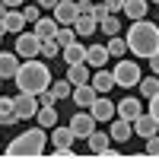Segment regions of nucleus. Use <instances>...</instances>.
<instances>
[{"label": "nucleus", "instance_id": "obj_1", "mask_svg": "<svg viewBox=\"0 0 159 159\" xmlns=\"http://www.w3.org/2000/svg\"><path fill=\"white\" fill-rule=\"evenodd\" d=\"M124 45L130 54H137V57H153L159 54V25L153 19H130V29L124 35Z\"/></svg>", "mask_w": 159, "mask_h": 159}, {"label": "nucleus", "instance_id": "obj_2", "mask_svg": "<svg viewBox=\"0 0 159 159\" xmlns=\"http://www.w3.org/2000/svg\"><path fill=\"white\" fill-rule=\"evenodd\" d=\"M13 80H16L19 92H32V96H38V92H45L51 86V70H48L45 61L29 57V61L19 64V70L13 73Z\"/></svg>", "mask_w": 159, "mask_h": 159}, {"label": "nucleus", "instance_id": "obj_3", "mask_svg": "<svg viewBox=\"0 0 159 159\" xmlns=\"http://www.w3.org/2000/svg\"><path fill=\"white\" fill-rule=\"evenodd\" d=\"M45 150H48L45 127H29V130H22L19 137H13V140H10V147H7L3 153H7L10 159H19V156L35 159V156H45Z\"/></svg>", "mask_w": 159, "mask_h": 159}, {"label": "nucleus", "instance_id": "obj_4", "mask_svg": "<svg viewBox=\"0 0 159 159\" xmlns=\"http://www.w3.org/2000/svg\"><path fill=\"white\" fill-rule=\"evenodd\" d=\"M111 76H115V86L130 89V86H137V80H140L143 73H140V67H137V61H124V57H121V61L115 64Z\"/></svg>", "mask_w": 159, "mask_h": 159}, {"label": "nucleus", "instance_id": "obj_5", "mask_svg": "<svg viewBox=\"0 0 159 159\" xmlns=\"http://www.w3.org/2000/svg\"><path fill=\"white\" fill-rule=\"evenodd\" d=\"M35 111H38V99L32 96V92H19V96L13 99V115H16L19 121L35 118Z\"/></svg>", "mask_w": 159, "mask_h": 159}, {"label": "nucleus", "instance_id": "obj_6", "mask_svg": "<svg viewBox=\"0 0 159 159\" xmlns=\"http://www.w3.org/2000/svg\"><path fill=\"white\" fill-rule=\"evenodd\" d=\"M13 51H16V57H22V61L38 57V38H35V32H19V35H16V45H13Z\"/></svg>", "mask_w": 159, "mask_h": 159}, {"label": "nucleus", "instance_id": "obj_7", "mask_svg": "<svg viewBox=\"0 0 159 159\" xmlns=\"http://www.w3.org/2000/svg\"><path fill=\"white\" fill-rule=\"evenodd\" d=\"M70 130H73V137H76V140H86L92 130H96V118H92L89 111L73 115V118H70Z\"/></svg>", "mask_w": 159, "mask_h": 159}, {"label": "nucleus", "instance_id": "obj_8", "mask_svg": "<svg viewBox=\"0 0 159 159\" xmlns=\"http://www.w3.org/2000/svg\"><path fill=\"white\" fill-rule=\"evenodd\" d=\"M156 130H159V118H153V115H143V111H140L134 121H130V134H140L143 140L153 137Z\"/></svg>", "mask_w": 159, "mask_h": 159}, {"label": "nucleus", "instance_id": "obj_9", "mask_svg": "<svg viewBox=\"0 0 159 159\" xmlns=\"http://www.w3.org/2000/svg\"><path fill=\"white\" fill-rule=\"evenodd\" d=\"M51 13H54V22H57V25H73V19L80 16V10H76L73 0H57Z\"/></svg>", "mask_w": 159, "mask_h": 159}, {"label": "nucleus", "instance_id": "obj_10", "mask_svg": "<svg viewBox=\"0 0 159 159\" xmlns=\"http://www.w3.org/2000/svg\"><path fill=\"white\" fill-rule=\"evenodd\" d=\"M89 115L92 118H96V124L102 121H111V118H115V102L111 99H102V96H96V99H92V105H89Z\"/></svg>", "mask_w": 159, "mask_h": 159}, {"label": "nucleus", "instance_id": "obj_11", "mask_svg": "<svg viewBox=\"0 0 159 159\" xmlns=\"http://www.w3.org/2000/svg\"><path fill=\"white\" fill-rule=\"evenodd\" d=\"M89 86L96 89L99 96L111 92V89H115V76H111V70H105V67H96V70H92V76H89Z\"/></svg>", "mask_w": 159, "mask_h": 159}, {"label": "nucleus", "instance_id": "obj_12", "mask_svg": "<svg viewBox=\"0 0 159 159\" xmlns=\"http://www.w3.org/2000/svg\"><path fill=\"white\" fill-rule=\"evenodd\" d=\"M32 32H35V38H38V42H45V38H54V32H57L54 16H38V19L32 22Z\"/></svg>", "mask_w": 159, "mask_h": 159}, {"label": "nucleus", "instance_id": "obj_13", "mask_svg": "<svg viewBox=\"0 0 159 159\" xmlns=\"http://www.w3.org/2000/svg\"><path fill=\"white\" fill-rule=\"evenodd\" d=\"M70 96H73V105H80V108H89L92 99H96L99 92L92 89L89 83H80V86H70Z\"/></svg>", "mask_w": 159, "mask_h": 159}, {"label": "nucleus", "instance_id": "obj_14", "mask_svg": "<svg viewBox=\"0 0 159 159\" xmlns=\"http://www.w3.org/2000/svg\"><path fill=\"white\" fill-rule=\"evenodd\" d=\"M83 64H89L92 70H96V67H105V64H108V51H105V45H89L86 54H83Z\"/></svg>", "mask_w": 159, "mask_h": 159}, {"label": "nucleus", "instance_id": "obj_15", "mask_svg": "<svg viewBox=\"0 0 159 159\" xmlns=\"http://www.w3.org/2000/svg\"><path fill=\"white\" fill-rule=\"evenodd\" d=\"M140 111H143L140 99H121V102L115 105V115H118V118H124V121H134Z\"/></svg>", "mask_w": 159, "mask_h": 159}, {"label": "nucleus", "instance_id": "obj_16", "mask_svg": "<svg viewBox=\"0 0 159 159\" xmlns=\"http://www.w3.org/2000/svg\"><path fill=\"white\" fill-rule=\"evenodd\" d=\"M89 76H92V67H89V64H83V61H80V64H70V67H67V83H70V86L89 83Z\"/></svg>", "mask_w": 159, "mask_h": 159}, {"label": "nucleus", "instance_id": "obj_17", "mask_svg": "<svg viewBox=\"0 0 159 159\" xmlns=\"http://www.w3.org/2000/svg\"><path fill=\"white\" fill-rule=\"evenodd\" d=\"M19 70L16 51H0V80H13V73Z\"/></svg>", "mask_w": 159, "mask_h": 159}, {"label": "nucleus", "instance_id": "obj_18", "mask_svg": "<svg viewBox=\"0 0 159 159\" xmlns=\"http://www.w3.org/2000/svg\"><path fill=\"white\" fill-rule=\"evenodd\" d=\"M96 29H99V19L92 16V13H80V16L73 19V32H76V35H83V38L92 35Z\"/></svg>", "mask_w": 159, "mask_h": 159}, {"label": "nucleus", "instance_id": "obj_19", "mask_svg": "<svg viewBox=\"0 0 159 159\" xmlns=\"http://www.w3.org/2000/svg\"><path fill=\"white\" fill-rule=\"evenodd\" d=\"M121 13H124L127 19H143L150 13V0H124Z\"/></svg>", "mask_w": 159, "mask_h": 159}, {"label": "nucleus", "instance_id": "obj_20", "mask_svg": "<svg viewBox=\"0 0 159 159\" xmlns=\"http://www.w3.org/2000/svg\"><path fill=\"white\" fill-rule=\"evenodd\" d=\"M83 54H86V45H80L76 38H73L70 45H64V48H61V57L67 61V67H70V64H80V61H83Z\"/></svg>", "mask_w": 159, "mask_h": 159}, {"label": "nucleus", "instance_id": "obj_21", "mask_svg": "<svg viewBox=\"0 0 159 159\" xmlns=\"http://www.w3.org/2000/svg\"><path fill=\"white\" fill-rule=\"evenodd\" d=\"M108 140L127 143V140H130V121H124V118H118V121H111V127H108Z\"/></svg>", "mask_w": 159, "mask_h": 159}, {"label": "nucleus", "instance_id": "obj_22", "mask_svg": "<svg viewBox=\"0 0 159 159\" xmlns=\"http://www.w3.org/2000/svg\"><path fill=\"white\" fill-rule=\"evenodd\" d=\"M35 121H38V127H54L57 124V108L54 105H38V111H35Z\"/></svg>", "mask_w": 159, "mask_h": 159}, {"label": "nucleus", "instance_id": "obj_23", "mask_svg": "<svg viewBox=\"0 0 159 159\" xmlns=\"http://www.w3.org/2000/svg\"><path fill=\"white\" fill-rule=\"evenodd\" d=\"M22 25H25L22 10H7V16H3V29L13 32V35H19V32H22Z\"/></svg>", "mask_w": 159, "mask_h": 159}, {"label": "nucleus", "instance_id": "obj_24", "mask_svg": "<svg viewBox=\"0 0 159 159\" xmlns=\"http://www.w3.org/2000/svg\"><path fill=\"white\" fill-rule=\"evenodd\" d=\"M73 130L70 127H51V143L54 147H73Z\"/></svg>", "mask_w": 159, "mask_h": 159}, {"label": "nucleus", "instance_id": "obj_25", "mask_svg": "<svg viewBox=\"0 0 159 159\" xmlns=\"http://www.w3.org/2000/svg\"><path fill=\"white\" fill-rule=\"evenodd\" d=\"M99 29H102L105 35H121V16H118V13L102 16V19H99Z\"/></svg>", "mask_w": 159, "mask_h": 159}, {"label": "nucleus", "instance_id": "obj_26", "mask_svg": "<svg viewBox=\"0 0 159 159\" xmlns=\"http://www.w3.org/2000/svg\"><path fill=\"white\" fill-rule=\"evenodd\" d=\"M86 143H89V150H92V156H99L105 147H108V134H102V130H92V134L86 137Z\"/></svg>", "mask_w": 159, "mask_h": 159}, {"label": "nucleus", "instance_id": "obj_27", "mask_svg": "<svg viewBox=\"0 0 159 159\" xmlns=\"http://www.w3.org/2000/svg\"><path fill=\"white\" fill-rule=\"evenodd\" d=\"M105 51H108V57H124L127 45H124L121 35H108V45H105Z\"/></svg>", "mask_w": 159, "mask_h": 159}, {"label": "nucleus", "instance_id": "obj_28", "mask_svg": "<svg viewBox=\"0 0 159 159\" xmlns=\"http://www.w3.org/2000/svg\"><path fill=\"white\" fill-rule=\"evenodd\" d=\"M137 86H140V92H143V99L159 96V80H156V76H140V80H137Z\"/></svg>", "mask_w": 159, "mask_h": 159}, {"label": "nucleus", "instance_id": "obj_29", "mask_svg": "<svg viewBox=\"0 0 159 159\" xmlns=\"http://www.w3.org/2000/svg\"><path fill=\"white\" fill-rule=\"evenodd\" d=\"M48 92H51V99H70V83H67V80H57V83H54V80H51V86H48Z\"/></svg>", "mask_w": 159, "mask_h": 159}, {"label": "nucleus", "instance_id": "obj_30", "mask_svg": "<svg viewBox=\"0 0 159 159\" xmlns=\"http://www.w3.org/2000/svg\"><path fill=\"white\" fill-rule=\"evenodd\" d=\"M38 54H42L45 61H51V57L61 54V45L54 42V38H45V42H38Z\"/></svg>", "mask_w": 159, "mask_h": 159}, {"label": "nucleus", "instance_id": "obj_31", "mask_svg": "<svg viewBox=\"0 0 159 159\" xmlns=\"http://www.w3.org/2000/svg\"><path fill=\"white\" fill-rule=\"evenodd\" d=\"M76 38V32H73V25H57V32H54V42L64 48V45H70Z\"/></svg>", "mask_w": 159, "mask_h": 159}, {"label": "nucleus", "instance_id": "obj_32", "mask_svg": "<svg viewBox=\"0 0 159 159\" xmlns=\"http://www.w3.org/2000/svg\"><path fill=\"white\" fill-rule=\"evenodd\" d=\"M38 16H42V13H38V7H35V3H29V7H22V19H25V22H35Z\"/></svg>", "mask_w": 159, "mask_h": 159}, {"label": "nucleus", "instance_id": "obj_33", "mask_svg": "<svg viewBox=\"0 0 159 159\" xmlns=\"http://www.w3.org/2000/svg\"><path fill=\"white\" fill-rule=\"evenodd\" d=\"M51 156H54V159H73V147H54Z\"/></svg>", "mask_w": 159, "mask_h": 159}, {"label": "nucleus", "instance_id": "obj_34", "mask_svg": "<svg viewBox=\"0 0 159 159\" xmlns=\"http://www.w3.org/2000/svg\"><path fill=\"white\" fill-rule=\"evenodd\" d=\"M147 156H150V159H156V156H159V140H156V134H153V137H147Z\"/></svg>", "mask_w": 159, "mask_h": 159}, {"label": "nucleus", "instance_id": "obj_35", "mask_svg": "<svg viewBox=\"0 0 159 159\" xmlns=\"http://www.w3.org/2000/svg\"><path fill=\"white\" fill-rule=\"evenodd\" d=\"M121 7H124V0H105V10L108 13H118V16H121Z\"/></svg>", "mask_w": 159, "mask_h": 159}, {"label": "nucleus", "instance_id": "obj_36", "mask_svg": "<svg viewBox=\"0 0 159 159\" xmlns=\"http://www.w3.org/2000/svg\"><path fill=\"white\" fill-rule=\"evenodd\" d=\"M147 115L159 118V96H150V111H147Z\"/></svg>", "mask_w": 159, "mask_h": 159}, {"label": "nucleus", "instance_id": "obj_37", "mask_svg": "<svg viewBox=\"0 0 159 159\" xmlns=\"http://www.w3.org/2000/svg\"><path fill=\"white\" fill-rule=\"evenodd\" d=\"M118 156H121V150H108V147L99 153V159H118Z\"/></svg>", "mask_w": 159, "mask_h": 159}, {"label": "nucleus", "instance_id": "obj_38", "mask_svg": "<svg viewBox=\"0 0 159 159\" xmlns=\"http://www.w3.org/2000/svg\"><path fill=\"white\" fill-rule=\"evenodd\" d=\"M32 3H35L38 10H54V3H57V0H32Z\"/></svg>", "mask_w": 159, "mask_h": 159}, {"label": "nucleus", "instance_id": "obj_39", "mask_svg": "<svg viewBox=\"0 0 159 159\" xmlns=\"http://www.w3.org/2000/svg\"><path fill=\"white\" fill-rule=\"evenodd\" d=\"M76 10L80 13H92V0H76Z\"/></svg>", "mask_w": 159, "mask_h": 159}, {"label": "nucleus", "instance_id": "obj_40", "mask_svg": "<svg viewBox=\"0 0 159 159\" xmlns=\"http://www.w3.org/2000/svg\"><path fill=\"white\" fill-rule=\"evenodd\" d=\"M0 3H7L10 10H22V7H25V0H0Z\"/></svg>", "mask_w": 159, "mask_h": 159}, {"label": "nucleus", "instance_id": "obj_41", "mask_svg": "<svg viewBox=\"0 0 159 159\" xmlns=\"http://www.w3.org/2000/svg\"><path fill=\"white\" fill-rule=\"evenodd\" d=\"M7 10H10L7 3H0V19H3V16H7Z\"/></svg>", "mask_w": 159, "mask_h": 159}, {"label": "nucleus", "instance_id": "obj_42", "mask_svg": "<svg viewBox=\"0 0 159 159\" xmlns=\"http://www.w3.org/2000/svg\"><path fill=\"white\" fill-rule=\"evenodd\" d=\"M7 35V29H3V19H0V38H3Z\"/></svg>", "mask_w": 159, "mask_h": 159}, {"label": "nucleus", "instance_id": "obj_43", "mask_svg": "<svg viewBox=\"0 0 159 159\" xmlns=\"http://www.w3.org/2000/svg\"><path fill=\"white\" fill-rule=\"evenodd\" d=\"M150 3H159V0H150Z\"/></svg>", "mask_w": 159, "mask_h": 159}, {"label": "nucleus", "instance_id": "obj_44", "mask_svg": "<svg viewBox=\"0 0 159 159\" xmlns=\"http://www.w3.org/2000/svg\"><path fill=\"white\" fill-rule=\"evenodd\" d=\"M0 86H3V80H0Z\"/></svg>", "mask_w": 159, "mask_h": 159}]
</instances>
